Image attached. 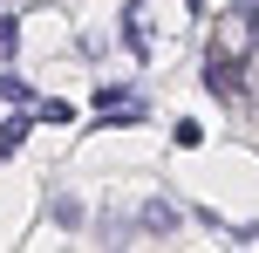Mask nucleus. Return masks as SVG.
Segmentation results:
<instances>
[{"mask_svg":"<svg viewBox=\"0 0 259 253\" xmlns=\"http://www.w3.org/2000/svg\"><path fill=\"white\" fill-rule=\"evenodd\" d=\"M96 117L137 123V117H143V96H137V89H123V82H109V89H96Z\"/></svg>","mask_w":259,"mask_h":253,"instance_id":"nucleus-4","label":"nucleus"},{"mask_svg":"<svg viewBox=\"0 0 259 253\" xmlns=\"http://www.w3.org/2000/svg\"><path fill=\"white\" fill-rule=\"evenodd\" d=\"M130 219H137L143 240H170V233H178V219H184V205H178V199H143Z\"/></svg>","mask_w":259,"mask_h":253,"instance_id":"nucleus-3","label":"nucleus"},{"mask_svg":"<svg viewBox=\"0 0 259 253\" xmlns=\"http://www.w3.org/2000/svg\"><path fill=\"white\" fill-rule=\"evenodd\" d=\"M48 212H55V226H82V199H75V192H55Z\"/></svg>","mask_w":259,"mask_h":253,"instance_id":"nucleus-7","label":"nucleus"},{"mask_svg":"<svg viewBox=\"0 0 259 253\" xmlns=\"http://www.w3.org/2000/svg\"><path fill=\"white\" fill-rule=\"evenodd\" d=\"M0 96H7V103H14V110H34V89H27V82H21V76H0Z\"/></svg>","mask_w":259,"mask_h":253,"instance_id":"nucleus-8","label":"nucleus"},{"mask_svg":"<svg viewBox=\"0 0 259 253\" xmlns=\"http://www.w3.org/2000/svg\"><path fill=\"white\" fill-rule=\"evenodd\" d=\"M14 41H21V27H14V14H0V55H14Z\"/></svg>","mask_w":259,"mask_h":253,"instance_id":"nucleus-9","label":"nucleus"},{"mask_svg":"<svg viewBox=\"0 0 259 253\" xmlns=\"http://www.w3.org/2000/svg\"><path fill=\"white\" fill-rule=\"evenodd\" d=\"M211 48L252 55V48H259V7H239V0H232V14H225V27H219V41H211Z\"/></svg>","mask_w":259,"mask_h":253,"instance_id":"nucleus-2","label":"nucleus"},{"mask_svg":"<svg viewBox=\"0 0 259 253\" xmlns=\"http://www.w3.org/2000/svg\"><path fill=\"white\" fill-rule=\"evenodd\" d=\"M239 7H259V0H239Z\"/></svg>","mask_w":259,"mask_h":253,"instance_id":"nucleus-10","label":"nucleus"},{"mask_svg":"<svg viewBox=\"0 0 259 253\" xmlns=\"http://www.w3.org/2000/svg\"><path fill=\"white\" fill-rule=\"evenodd\" d=\"M205 89L211 96H246V55H225V48H205Z\"/></svg>","mask_w":259,"mask_h":253,"instance_id":"nucleus-1","label":"nucleus"},{"mask_svg":"<svg viewBox=\"0 0 259 253\" xmlns=\"http://www.w3.org/2000/svg\"><path fill=\"white\" fill-rule=\"evenodd\" d=\"M96 233H103V246H130L137 240V219L130 212H96Z\"/></svg>","mask_w":259,"mask_h":253,"instance_id":"nucleus-5","label":"nucleus"},{"mask_svg":"<svg viewBox=\"0 0 259 253\" xmlns=\"http://www.w3.org/2000/svg\"><path fill=\"white\" fill-rule=\"evenodd\" d=\"M27 130H34V117H27V110H21V117H7V123H0V158H14V151L27 144Z\"/></svg>","mask_w":259,"mask_h":253,"instance_id":"nucleus-6","label":"nucleus"}]
</instances>
